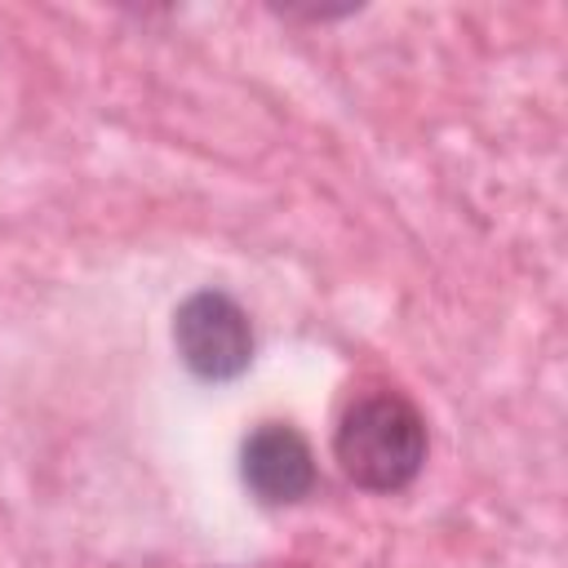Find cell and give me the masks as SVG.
I'll return each mask as SVG.
<instances>
[{
    "label": "cell",
    "instance_id": "cell-1",
    "mask_svg": "<svg viewBox=\"0 0 568 568\" xmlns=\"http://www.w3.org/2000/svg\"><path fill=\"white\" fill-rule=\"evenodd\" d=\"M333 457L355 488L399 493L426 466V417L399 390L359 395L333 430Z\"/></svg>",
    "mask_w": 568,
    "mask_h": 568
},
{
    "label": "cell",
    "instance_id": "cell-2",
    "mask_svg": "<svg viewBox=\"0 0 568 568\" xmlns=\"http://www.w3.org/2000/svg\"><path fill=\"white\" fill-rule=\"evenodd\" d=\"M173 346L191 377L235 382L253 364L248 311L222 288H200L173 311Z\"/></svg>",
    "mask_w": 568,
    "mask_h": 568
},
{
    "label": "cell",
    "instance_id": "cell-3",
    "mask_svg": "<svg viewBox=\"0 0 568 568\" xmlns=\"http://www.w3.org/2000/svg\"><path fill=\"white\" fill-rule=\"evenodd\" d=\"M240 475L262 506H293L315 488V453L288 422H262L240 448Z\"/></svg>",
    "mask_w": 568,
    "mask_h": 568
}]
</instances>
